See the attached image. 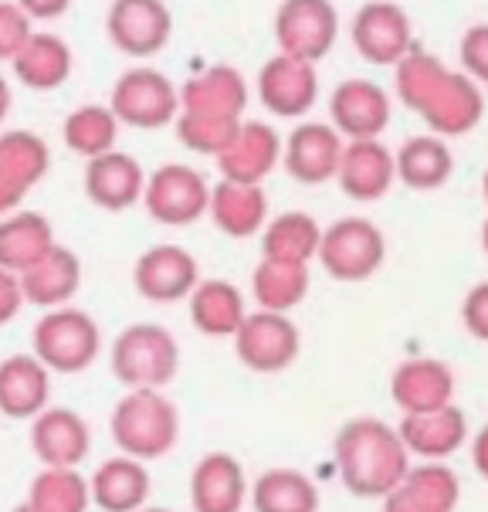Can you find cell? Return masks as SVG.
<instances>
[{"label":"cell","instance_id":"obj_8","mask_svg":"<svg viewBox=\"0 0 488 512\" xmlns=\"http://www.w3.org/2000/svg\"><path fill=\"white\" fill-rule=\"evenodd\" d=\"M143 207L153 221L167 228H187L204 218L211 207V184L204 180V173L187 163H163L146 177Z\"/></svg>","mask_w":488,"mask_h":512},{"label":"cell","instance_id":"obj_49","mask_svg":"<svg viewBox=\"0 0 488 512\" xmlns=\"http://www.w3.org/2000/svg\"><path fill=\"white\" fill-rule=\"evenodd\" d=\"M482 248L488 251V218H485V224H482Z\"/></svg>","mask_w":488,"mask_h":512},{"label":"cell","instance_id":"obj_28","mask_svg":"<svg viewBox=\"0 0 488 512\" xmlns=\"http://www.w3.org/2000/svg\"><path fill=\"white\" fill-rule=\"evenodd\" d=\"M55 245V231H51V221L45 214L14 211L0 218V268H7V272H28Z\"/></svg>","mask_w":488,"mask_h":512},{"label":"cell","instance_id":"obj_39","mask_svg":"<svg viewBox=\"0 0 488 512\" xmlns=\"http://www.w3.org/2000/svg\"><path fill=\"white\" fill-rule=\"evenodd\" d=\"M28 502L38 512H85L92 502L89 482L75 468H45L31 482Z\"/></svg>","mask_w":488,"mask_h":512},{"label":"cell","instance_id":"obj_51","mask_svg":"<svg viewBox=\"0 0 488 512\" xmlns=\"http://www.w3.org/2000/svg\"><path fill=\"white\" fill-rule=\"evenodd\" d=\"M14 512H38V509H34V506H31V502H24V506H17Z\"/></svg>","mask_w":488,"mask_h":512},{"label":"cell","instance_id":"obj_36","mask_svg":"<svg viewBox=\"0 0 488 512\" xmlns=\"http://www.w3.org/2000/svg\"><path fill=\"white\" fill-rule=\"evenodd\" d=\"M51 167V150L31 129H7L0 133V177L21 190H31L45 180Z\"/></svg>","mask_w":488,"mask_h":512},{"label":"cell","instance_id":"obj_29","mask_svg":"<svg viewBox=\"0 0 488 512\" xmlns=\"http://www.w3.org/2000/svg\"><path fill=\"white\" fill-rule=\"evenodd\" d=\"M451 394H455V377L444 363L414 360L394 373V401L407 414L441 411V407H448Z\"/></svg>","mask_w":488,"mask_h":512},{"label":"cell","instance_id":"obj_38","mask_svg":"<svg viewBox=\"0 0 488 512\" xmlns=\"http://www.w3.org/2000/svg\"><path fill=\"white\" fill-rule=\"evenodd\" d=\"M251 285H255V299L261 309L289 312L309 292V265H285L261 258L255 275H251Z\"/></svg>","mask_w":488,"mask_h":512},{"label":"cell","instance_id":"obj_9","mask_svg":"<svg viewBox=\"0 0 488 512\" xmlns=\"http://www.w3.org/2000/svg\"><path fill=\"white\" fill-rule=\"evenodd\" d=\"M339 38V14L333 0H282L275 14V41L282 55L316 65Z\"/></svg>","mask_w":488,"mask_h":512},{"label":"cell","instance_id":"obj_27","mask_svg":"<svg viewBox=\"0 0 488 512\" xmlns=\"http://www.w3.org/2000/svg\"><path fill=\"white\" fill-rule=\"evenodd\" d=\"M207 214L228 238H251L265 231L268 221V194L261 184H234L221 180L211 187V207Z\"/></svg>","mask_w":488,"mask_h":512},{"label":"cell","instance_id":"obj_43","mask_svg":"<svg viewBox=\"0 0 488 512\" xmlns=\"http://www.w3.org/2000/svg\"><path fill=\"white\" fill-rule=\"evenodd\" d=\"M461 316H465L468 333H475L478 340L488 343V282L475 285V289L465 295V309H461Z\"/></svg>","mask_w":488,"mask_h":512},{"label":"cell","instance_id":"obj_34","mask_svg":"<svg viewBox=\"0 0 488 512\" xmlns=\"http://www.w3.org/2000/svg\"><path fill=\"white\" fill-rule=\"evenodd\" d=\"M255 512H319V492L295 468H268L251 485Z\"/></svg>","mask_w":488,"mask_h":512},{"label":"cell","instance_id":"obj_11","mask_svg":"<svg viewBox=\"0 0 488 512\" xmlns=\"http://www.w3.org/2000/svg\"><path fill=\"white\" fill-rule=\"evenodd\" d=\"M106 34L116 51L129 58H153L170 45L173 14L167 0H112Z\"/></svg>","mask_w":488,"mask_h":512},{"label":"cell","instance_id":"obj_16","mask_svg":"<svg viewBox=\"0 0 488 512\" xmlns=\"http://www.w3.org/2000/svg\"><path fill=\"white\" fill-rule=\"evenodd\" d=\"M136 292L150 302H180L197 289V258L180 245H153L136 258Z\"/></svg>","mask_w":488,"mask_h":512},{"label":"cell","instance_id":"obj_45","mask_svg":"<svg viewBox=\"0 0 488 512\" xmlns=\"http://www.w3.org/2000/svg\"><path fill=\"white\" fill-rule=\"evenodd\" d=\"M14 4L21 7L31 21H55V17L68 14V7H72L75 0H14Z\"/></svg>","mask_w":488,"mask_h":512},{"label":"cell","instance_id":"obj_23","mask_svg":"<svg viewBox=\"0 0 488 512\" xmlns=\"http://www.w3.org/2000/svg\"><path fill=\"white\" fill-rule=\"evenodd\" d=\"M244 496H248V479L238 458L228 451H211L200 458L190 475L194 512H241Z\"/></svg>","mask_w":488,"mask_h":512},{"label":"cell","instance_id":"obj_17","mask_svg":"<svg viewBox=\"0 0 488 512\" xmlns=\"http://www.w3.org/2000/svg\"><path fill=\"white\" fill-rule=\"evenodd\" d=\"M146 177L136 156L122 153V150H109L102 156H92L85 163V197L99 207V211L119 214L129 211L133 204H143V190H146Z\"/></svg>","mask_w":488,"mask_h":512},{"label":"cell","instance_id":"obj_2","mask_svg":"<svg viewBox=\"0 0 488 512\" xmlns=\"http://www.w3.org/2000/svg\"><path fill=\"white\" fill-rule=\"evenodd\" d=\"M339 479L353 496H390L407 479V445L377 418L346 421L336 435Z\"/></svg>","mask_w":488,"mask_h":512},{"label":"cell","instance_id":"obj_12","mask_svg":"<svg viewBox=\"0 0 488 512\" xmlns=\"http://www.w3.org/2000/svg\"><path fill=\"white\" fill-rule=\"evenodd\" d=\"M234 350L255 373H278L299 357V329L285 312H248L234 333Z\"/></svg>","mask_w":488,"mask_h":512},{"label":"cell","instance_id":"obj_10","mask_svg":"<svg viewBox=\"0 0 488 512\" xmlns=\"http://www.w3.org/2000/svg\"><path fill=\"white\" fill-rule=\"evenodd\" d=\"M350 38L356 55L380 68H397L414 51L411 17L404 14V7L390 4V0L363 4L350 24Z\"/></svg>","mask_w":488,"mask_h":512},{"label":"cell","instance_id":"obj_32","mask_svg":"<svg viewBox=\"0 0 488 512\" xmlns=\"http://www.w3.org/2000/svg\"><path fill=\"white\" fill-rule=\"evenodd\" d=\"M244 316V295L231 282H197L190 292V319L204 336H234Z\"/></svg>","mask_w":488,"mask_h":512},{"label":"cell","instance_id":"obj_5","mask_svg":"<svg viewBox=\"0 0 488 512\" xmlns=\"http://www.w3.org/2000/svg\"><path fill=\"white\" fill-rule=\"evenodd\" d=\"M34 357H38L51 373H82L99 357L102 333L99 323L82 309L61 306L48 309L34 323Z\"/></svg>","mask_w":488,"mask_h":512},{"label":"cell","instance_id":"obj_52","mask_svg":"<svg viewBox=\"0 0 488 512\" xmlns=\"http://www.w3.org/2000/svg\"><path fill=\"white\" fill-rule=\"evenodd\" d=\"M139 512H170V509H156V506L150 509V506H143V509H139Z\"/></svg>","mask_w":488,"mask_h":512},{"label":"cell","instance_id":"obj_48","mask_svg":"<svg viewBox=\"0 0 488 512\" xmlns=\"http://www.w3.org/2000/svg\"><path fill=\"white\" fill-rule=\"evenodd\" d=\"M14 106V92H11V82H7L4 75H0V123L7 119V112Z\"/></svg>","mask_w":488,"mask_h":512},{"label":"cell","instance_id":"obj_42","mask_svg":"<svg viewBox=\"0 0 488 512\" xmlns=\"http://www.w3.org/2000/svg\"><path fill=\"white\" fill-rule=\"evenodd\" d=\"M461 68L475 82H488V24H475L461 34Z\"/></svg>","mask_w":488,"mask_h":512},{"label":"cell","instance_id":"obj_6","mask_svg":"<svg viewBox=\"0 0 488 512\" xmlns=\"http://www.w3.org/2000/svg\"><path fill=\"white\" fill-rule=\"evenodd\" d=\"M109 109L119 126L133 129H163L180 116V89L156 68H129L112 85Z\"/></svg>","mask_w":488,"mask_h":512},{"label":"cell","instance_id":"obj_37","mask_svg":"<svg viewBox=\"0 0 488 512\" xmlns=\"http://www.w3.org/2000/svg\"><path fill=\"white\" fill-rule=\"evenodd\" d=\"M61 140H65L68 150L85 156V160L116 150V140H119L116 112L109 106H95V102L72 109L65 116V126H61Z\"/></svg>","mask_w":488,"mask_h":512},{"label":"cell","instance_id":"obj_15","mask_svg":"<svg viewBox=\"0 0 488 512\" xmlns=\"http://www.w3.org/2000/svg\"><path fill=\"white\" fill-rule=\"evenodd\" d=\"M343 146L346 140L333 123H299L282 146V167L295 184L319 187L326 180H336Z\"/></svg>","mask_w":488,"mask_h":512},{"label":"cell","instance_id":"obj_7","mask_svg":"<svg viewBox=\"0 0 488 512\" xmlns=\"http://www.w3.org/2000/svg\"><path fill=\"white\" fill-rule=\"evenodd\" d=\"M319 262L339 282H363L387 258V238L373 221L366 218H339L322 228Z\"/></svg>","mask_w":488,"mask_h":512},{"label":"cell","instance_id":"obj_31","mask_svg":"<svg viewBox=\"0 0 488 512\" xmlns=\"http://www.w3.org/2000/svg\"><path fill=\"white\" fill-rule=\"evenodd\" d=\"M397 180H404L411 190H438L455 173V156H451L444 136H411L394 156Z\"/></svg>","mask_w":488,"mask_h":512},{"label":"cell","instance_id":"obj_26","mask_svg":"<svg viewBox=\"0 0 488 512\" xmlns=\"http://www.w3.org/2000/svg\"><path fill=\"white\" fill-rule=\"evenodd\" d=\"M82 285V262L72 248L55 245L41 262H34L28 272H21V289L31 306L61 309Z\"/></svg>","mask_w":488,"mask_h":512},{"label":"cell","instance_id":"obj_20","mask_svg":"<svg viewBox=\"0 0 488 512\" xmlns=\"http://www.w3.org/2000/svg\"><path fill=\"white\" fill-rule=\"evenodd\" d=\"M31 448L45 468H78L89 458L92 431L82 414L68 407H45L31 421Z\"/></svg>","mask_w":488,"mask_h":512},{"label":"cell","instance_id":"obj_44","mask_svg":"<svg viewBox=\"0 0 488 512\" xmlns=\"http://www.w3.org/2000/svg\"><path fill=\"white\" fill-rule=\"evenodd\" d=\"M24 289H21V275L0 268V326H7L24 306Z\"/></svg>","mask_w":488,"mask_h":512},{"label":"cell","instance_id":"obj_50","mask_svg":"<svg viewBox=\"0 0 488 512\" xmlns=\"http://www.w3.org/2000/svg\"><path fill=\"white\" fill-rule=\"evenodd\" d=\"M482 194H485V204H488V167H485V177H482Z\"/></svg>","mask_w":488,"mask_h":512},{"label":"cell","instance_id":"obj_25","mask_svg":"<svg viewBox=\"0 0 488 512\" xmlns=\"http://www.w3.org/2000/svg\"><path fill=\"white\" fill-rule=\"evenodd\" d=\"M14 78L24 89L34 92H55L72 78L75 58L72 48L51 31H34L28 38V45L17 51V58L11 62Z\"/></svg>","mask_w":488,"mask_h":512},{"label":"cell","instance_id":"obj_41","mask_svg":"<svg viewBox=\"0 0 488 512\" xmlns=\"http://www.w3.org/2000/svg\"><path fill=\"white\" fill-rule=\"evenodd\" d=\"M31 34H34L31 17L14 0H0V62H14L17 51L28 45Z\"/></svg>","mask_w":488,"mask_h":512},{"label":"cell","instance_id":"obj_40","mask_svg":"<svg viewBox=\"0 0 488 512\" xmlns=\"http://www.w3.org/2000/svg\"><path fill=\"white\" fill-rule=\"evenodd\" d=\"M244 119H217V116H197V112H180L177 116V140L200 156H221L234 140Z\"/></svg>","mask_w":488,"mask_h":512},{"label":"cell","instance_id":"obj_13","mask_svg":"<svg viewBox=\"0 0 488 512\" xmlns=\"http://www.w3.org/2000/svg\"><path fill=\"white\" fill-rule=\"evenodd\" d=\"M329 119L343 140H380L390 126V95L373 78H346L329 95Z\"/></svg>","mask_w":488,"mask_h":512},{"label":"cell","instance_id":"obj_46","mask_svg":"<svg viewBox=\"0 0 488 512\" xmlns=\"http://www.w3.org/2000/svg\"><path fill=\"white\" fill-rule=\"evenodd\" d=\"M28 197V190H21L17 184H11V180L0 177V218H7V214L17 211V204Z\"/></svg>","mask_w":488,"mask_h":512},{"label":"cell","instance_id":"obj_21","mask_svg":"<svg viewBox=\"0 0 488 512\" xmlns=\"http://www.w3.org/2000/svg\"><path fill=\"white\" fill-rule=\"evenodd\" d=\"M244 109H248V82L231 65H211L180 85V112L241 119Z\"/></svg>","mask_w":488,"mask_h":512},{"label":"cell","instance_id":"obj_47","mask_svg":"<svg viewBox=\"0 0 488 512\" xmlns=\"http://www.w3.org/2000/svg\"><path fill=\"white\" fill-rule=\"evenodd\" d=\"M472 455H475V468L488 479V424L482 431H478V438H475V448H472Z\"/></svg>","mask_w":488,"mask_h":512},{"label":"cell","instance_id":"obj_33","mask_svg":"<svg viewBox=\"0 0 488 512\" xmlns=\"http://www.w3.org/2000/svg\"><path fill=\"white\" fill-rule=\"evenodd\" d=\"M404 445L424 458H444L461 448L465 441V418L458 407H441L431 414H407L404 428H400Z\"/></svg>","mask_w":488,"mask_h":512},{"label":"cell","instance_id":"obj_18","mask_svg":"<svg viewBox=\"0 0 488 512\" xmlns=\"http://www.w3.org/2000/svg\"><path fill=\"white\" fill-rule=\"evenodd\" d=\"M397 180L394 153L380 140H346L336 184L356 204H377Z\"/></svg>","mask_w":488,"mask_h":512},{"label":"cell","instance_id":"obj_24","mask_svg":"<svg viewBox=\"0 0 488 512\" xmlns=\"http://www.w3.org/2000/svg\"><path fill=\"white\" fill-rule=\"evenodd\" d=\"M150 472L139 458L116 455L99 465V472L89 479L92 502L102 512H139L150 499Z\"/></svg>","mask_w":488,"mask_h":512},{"label":"cell","instance_id":"obj_30","mask_svg":"<svg viewBox=\"0 0 488 512\" xmlns=\"http://www.w3.org/2000/svg\"><path fill=\"white\" fill-rule=\"evenodd\" d=\"M322 228L312 214L305 211H285L261 231V255L268 262L285 265H309V258L319 255Z\"/></svg>","mask_w":488,"mask_h":512},{"label":"cell","instance_id":"obj_22","mask_svg":"<svg viewBox=\"0 0 488 512\" xmlns=\"http://www.w3.org/2000/svg\"><path fill=\"white\" fill-rule=\"evenodd\" d=\"M51 370L34 353H17L0 363V414L11 421H34L48 407Z\"/></svg>","mask_w":488,"mask_h":512},{"label":"cell","instance_id":"obj_35","mask_svg":"<svg viewBox=\"0 0 488 512\" xmlns=\"http://www.w3.org/2000/svg\"><path fill=\"white\" fill-rule=\"evenodd\" d=\"M404 492H390L383 512H451L458 499V482L448 468H417L400 482Z\"/></svg>","mask_w":488,"mask_h":512},{"label":"cell","instance_id":"obj_14","mask_svg":"<svg viewBox=\"0 0 488 512\" xmlns=\"http://www.w3.org/2000/svg\"><path fill=\"white\" fill-rule=\"evenodd\" d=\"M258 99L278 119H302L319 99L316 65L278 51L258 72Z\"/></svg>","mask_w":488,"mask_h":512},{"label":"cell","instance_id":"obj_19","mask_svg":"<svg viewBox=\"0 0 488 512\" xmlns=\"http://www.w3.org/2000/svg\"><path fill=\"white\" fill-rule=\"evenodd\" d=\"M285 140L278 136L272 123H241L228 150L217 156V170L221 180H234V184H261V180L282 163Z\"/></svg>","mask_w":488,"mask_h":512},{"label":"cell","instance_id":"obj_1","mask_svg":"<svg viewBox=\"0 0 488 512\" xmlns=\"http://www.w3.org/2000/svg\"><path fill=\"white\" fill-rule=\"evenodd\" d=\"M397 95L407 109L424 119L434 136H465L482 123L485 95L475 78L444 68L431 51L414 45L397 68Z\"/></svg>","mask_w":488,"mask_h":512},{"label":"cell","instance_id":"obj_3","mask_svg":"<svg viewBox=\"0 0 488 512\" xmlns=\"http://www.w3.org/2000/svg\"><path fill=\"white\" fill-rule=\"evenodd\" d=\"M109 428L122 455L153 462V458H163L177 445L180 414L160 390H129L112 411Z\"/></svg>","mask_w":488,"mask_h":512},{"label":"cell","instance_id":"obj_4","mask_svg":"<svg viewBox=\"0 0 488 512\" xmlns=\"http://www.w3.org/2000/svg\"><path fill=\"white\" fill-rule=\"evenodd\" d=\"M180 346L160 323H133L112 343V373L129 390H160L177 377Z\"/></svg>","mask_w":488,"mask_h":512}]
</instances>
